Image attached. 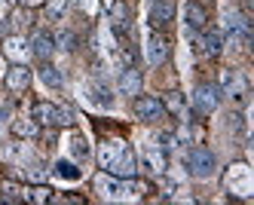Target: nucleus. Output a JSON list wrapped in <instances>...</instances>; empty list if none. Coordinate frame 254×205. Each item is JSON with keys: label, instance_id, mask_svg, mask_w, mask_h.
Wrapping results in <instances>:
<instances>
[{"label": "nucleus", "instance_id": "2eb2a0df", "mask_svg": "<svg viewBox=\"0 0 254 205\" xmlns=\"http://www.w3.org/2000/svg\"><path fill=\"white\" fill-rule=\"evenodd\" d=\"M3 49H6V55H9V59H15V62H22L25 55H28V43L22 40V37H6Z\"/></svg>", "mask_w": 254, "mask_h": 205}, {"label": "nucleus", "instance_id": "a211bd4d", "mask_svg": "<svg viewBox=\"0 0 254 205\" xmlns=\"http://www.w3.org/2000/svg\"><path fill=\"white\" fill-rule=\"evenodd\" d=\"M40 80H43L49 89H62V73L52 68V65H43V68H40Z\"/></svg>", "mask_w": 254, "mask_h": 205}, {"label": "nucleus", "instance_id": "a878e982", "mask_svg": "<svg viewBox=\"0 0 254 205\" xmlns=\"http://www.w3.org/2000/svg\"><path fill=\"white\" fill-rule=\"evenodd\" d=\"M28 178L40 184V181L46 178V169H43V165H40V162H34V165H28Z\"/></svg>", "mask_w": 254, "mask_h": 205}, {"label": "nucleus", "instance_id": "9d476101", "mask_svg": "<svg viewBox=\"0 0 254 205\" xmlns=\"http://www.w3.org/2000/svg\"><path fill=\"white\" fill-rule=\"evenodd\" d=\"M31 52L37 55V59H52V52H56V37H52L49 31H37L31 37Z\"/></svg>", "mask_w": 254, "mask_h": 205}, {"label": "nucleus", "instance_id": "ddd939ff", "mask_svg": "<svg viewBox=\"0 0 254 205\" xmlns=\"http://www.w3.org/2000/svg\"><path fill=\"white\" fill-rule=\"evenodd\" d=\"M95 187H98V193H101V196H107V199H120V196H123V190L129 187V184H120V181L107 178V175H98Z\"/></svg>", "mask_w": 254, "mask_h": 205}, {"label": "nucleus", "instance_id": "7ed1b4c3", "mask_svg": "<svg viewBox=\"0 0 254 205\" xmlns=\"http://www.w3.org/2000/svg\"><path fill=\"white\" fill-rule=\"evenodd\" d=\"M187 169L193 178H211L214 169H217V159L211 150H205V147H193V150L187 153Z\"/></svg>", "mask_w": 254, "mask_h": 205}, {"label": "nucleus", "instance_id": "bb28decb", "mask_svg": "<svg viewBox=\"0 0 254 205\" xmlns=\"http://www.w3.org/2000/svg\"><path fill=\"white\" fill-rule=\"evenodd\" d=\"M22 3H28V6H37V3H40V0H22Z\"/></svg>", "mask_w": 254, "mask_h": 205}, {"label": "nucleus", "instance_id": "4be33fe9", "mask_svg": "<svg viewBox=\"0 0 254 205\" xmlns=\"http://www.w3.org/2000/svg\"><path fill=\"white\" fill-rule=\"evenodd\" d=\"M56 46H62V49H74V46H77V37L70 34V31H59V37H56Z\"/></svg>", "mask_w": 254, "mask_h": 205}, {"label": "nucleus", "instance_id": "f257e3e1", "mask_svg": "<svg viewBox=\"0 0 254 205\" xmlns=\"http://www.w3.org/2000/svg\"><path fill=\"white\" fill-rule=\"evenodd\" d=\"M98 159H101V169L114 178H135L138 172V159H135V150L126 141H104L101 150H98Z\"/></svg>", "mask_w": 254, "mask_h": 205}, {"label": "nucleus", "instance_id": "b1692460", "mask_svg": "<svg viewBox=\"0 0 254 205\" xmlns=\"http://www.w3.org/2000/svg\"><path fill=\"white\" fill-rule=\"evenodd\" d=\"M70 150H74V156H86L89 153V144L83 135H74V141H70Z\"/></svg>", "mask_w": 254, "mask_h": 205}, {"label": "nucleus", "instance_id": "412c9836", "mask_svg": "<svg viewBox=\"0 0 254 205\" xmlns=\"http://www.w3.org/2000/svg\"><path fill=\"white\" fill-rule=\"evenodd\" d=\"M162 104H166L172 114H181V110H184V95H181V92H166V101Z\"/></svg>", "mask_w": 254, "mask_h": 205}, {"label": "nucleus", "instance_id": "0eeeda50", "mask_svg": "<svg viewBox=\"0 0 254 205\" xmlns=\"http://www.w3.org/2000/svg\"><path fill=\"white\" fill-rule=\"evenodd\" d=\"M147 62L153 65V68H159V65H166V59H169V40L162 34H150L147 37Z\"/></svg>", "mask_w": 254, "mask_h": 205}, {"label": "nucleus", "instance_id": "393cba45", "mask_svg": "<svg viewBox=\"0 0 254 205\" xmlns=\"http://www.w3.org/2000/svg\"><path fill=\"white\" fill-rule=\"evenodd\" d=\"M0 190H3V199H6V202H19V199H22V190L15 187V184H3Z\"/></svg>", "mask_w": 254, "mask_h": 205}, {"label": "nucleus", "instance_id": "cd10ccee", "mask_svg": "<svg viewBox=\"0 0 254 205\" xmlns=\"http://www.w3.org/2000/svg\"><path fill=\"white\" fill-rule=\"evenodd\" d=\"M9 3H15V0H9Z\"/></svg>", "mask_w": 254, "mask_h": 205}, {"label": "nucleus", "instance_id": "5701e85b", "mask_svg": "<svg viewBox=\"0 0 254 205\" xmlns=\"http://www.w3.org/2000/svg\"><path fill=\"white\" fill-rule=\"evenodd\" d=\"M28 199L31 202H49L52 199V190L49 187H34V190H28Z\"/></svg>", "mask_w": 254, "mask_h": 205}, {"label": "nucleus", "instance_id": "423d86ee", "mask_svg": "<svg viewBox=\"0 0 254 205\" xmlns=\"http://www.w3.org/2000/svg\"><path fill=\"white\" fill-rule=\"evenodd\" d=\"M175 22V0H150V25L166 28Z\"/></svg>", "mask_w": 254, "mask_h": 205}, {"label": "nucleus", "instance_id": "6ab92c4d", "mask_svg": "<svg viewBox=\"0 0 254 205\" xmlns=\"http://www.w3.org/2000/svg\"><path fill=\"white\" fill-rule=\"evenodd\" d=\"M64 9H67V0H49L46 3V18L49 22H59V18L64 15Z\"/></svg>", "mask_w": 254, "mask_h": 205}, {"label": "nucleus", "instance_id": "1a4fd4ad", "mask_svg": "<svg viewBox=\"0 0 254 205\" xmlns=\"http://www.w3.org/2000/svg\"><path fill=\"white\" fill-rule=\"evenodd\" d=\"M221 89L227 92V95H233V98H242V95H245V89H248V83L242 80V73H239V70L227 68V70H221Z\"/></svg>", "mask_w": 254, "mask_h": 205}, {"label": "nucleus", "instance_id": "9b49d317", "mask_svg": "<svg viewBox=\"0 0 254 205\" xmlns=\"http://www.w3.org/2000/svg\"><path fill=\"white\" fill-rule=\"evenodd\" d=\"M199 49H202L208 59H217L224 52V34L221 31H208L202 28V37H199Z\"/></svg>", "mask_w": 254, "mask_h": 205}, {"label": "nucleus", "instance_id": "f03ea898", "mask_svg": "<svg viewBox=\"0 0 254 205\" xmlns=\"http://www.w3.org/2000/svg\"><path fill=\"white\" fill-rule=\"evenodd\" d=\"M31 120L37 126H74L77 123V114L70 107H62V104H49V101H37L31 107Z\"/></svg>", "mask_w": 254, "mask_h": 205}, {"label": "nucleus", "instance_id": "f3484780", "mask_svg": "<svg viewBox=\"0 0 254 205\" xmlns=\"http://www.w3.org/2000/svg\"><path fill=\"white\" fill-rule=\"evenodd\" d=\"M37 123H34V120H15L12 123V132L15 135H19V138H34V135H37Z\"/></svg>", "mask_w": 254, "mask_h": 205}, {"label": "nucleus", "instance_id": "dca6fc26", "mask_svg": "<svg viewBox=\"0 0 254 205\" xmlns=\"http://www.w3.org/2000/svg\"><path fill=\"white\" fill-rule=\"evenodd\" d=\"M144 169H147V172H153V175H159L162 169H166V156H162V150L150 147V150H147V156H144Z\"/></svg>", "mask_w": 254, "mask_h": 205}, {"label": "nucleus", "instance_id": "6e6552de", "mask_svg": "<svg viewBox=\"0 0 254 205\" xmlns=\"http://www.w3.org/2000/svg\"><path fill=\"white\" fill-rule=\"evenodd\" d=\"M28 86H31V70L25 65H12L6 70V89L12 92V95H22Z\"/></svg>", "mask_w": 254, "mask_h": 205}, {"label": "nucleus", "instance_id": "20e7f679", "mask_svg": "<svg viewBox=\"0 0 254 205\" xmlns=\"http://www.w3.org/2000/svg\"><path fill=\"white\" fill-rule=\"evenodd\" d=\"M217 104H221V92H217L214 86L208 83H199L196 92H193V107H196V114L199 117H208L217 110Z\"/></svg>", "mask_w": 254, "mask_h": 205}, {"label": "nucleus", "instance_id": "f8f14e48", "mask_svg": "<svg viewBox=\"0 0 254 205\" xmlns=\"http://www.w3.org/2000/svg\"><path fill=\"white\" fill-rule=\"evenodd\" d=\"M120 92H123V95H141V73L135 68H123V73H120Z\"/></svg>", "mask_w": 254, "mask_h": 205}, {"label": "nucleus", "instance_id": "4468645a", "mask_svg": "<svg viewBox=\"0 0 254 205\" xmlns=\"http://www.w3.org/2000/svg\"><path fill=\"white\" fill-rule=\"evenodd\" d=\"M187 25H190L193 31H202V28L208 25V12H205V6L190 3V6H187Z\"/></svg>", "mask_w": 254, "mask_h": 205}, {"label": "nucleus", "instance_id": "aec40b11", "mask_svg": "<svg viewBox=\"0 0 254 205\" xmlns=\"http://www.w3.org/2000/svg\"><path fill=\"white\" fill-rule=\"evenodd\" d=\"M56 175H62V178H67V181H77V178H80V169H77L74 162L62 159V162H56Z\"/></svg>", "mask_w": 254, "mask_h": 205}, {"label": "nucleus", "instance_id": "39448f33", "mask_svg": "<svg viewBox=\"0 0 254 205\" xmlns=\"http://www.w3.org/2000/svg\"><path fill=\"white\" fill-rule=\"evenodd\" d=\"M135 117L144 120V123H156V120L166 117V104L153 95H138L135 98Z\"/></svg>", "mask_w": 254, "mask_h": 205}]
</instances>
